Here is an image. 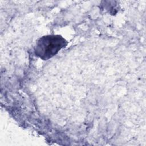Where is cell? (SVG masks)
<instances>
[{"label": "cell", "instance_id": "obj_1", "mask_svg": "<svg viewBox=\"0 0 146 146\" xmlns=\"http://www.w3.org/2000/svg\"><path fill=\"white\" fill-rule=\"evenodd\" d=\"M67 44L59 35H47L40 38L34 48L35 54L43 60H48L55 55Z\"/></svg>", "mask_w": 146, "mask_h": 146}]
</instances>
